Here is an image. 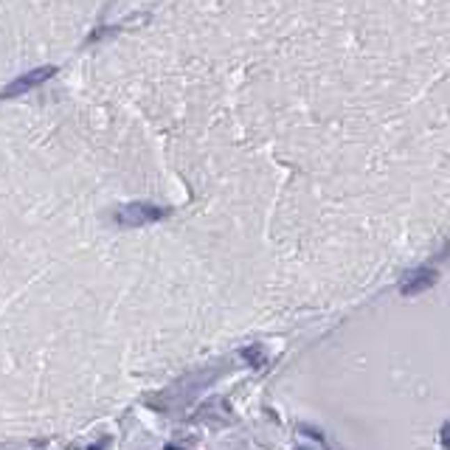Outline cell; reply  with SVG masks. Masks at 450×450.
Listing matches in <instances>:
<instances>
[{
  "label": "cell",
  "mask_w": 450,
  "mask_h": 450,
  "mask_svg": "<svg viewBox=\"0 0 450 450\" xmlns=\"http://www.w3.org/2000/svg\"><path fill=\"white\" fill-rule=\"evenodd\" d=\"M169 214H172V208H161L155 203H127L113 214V219L118 225H124V228H141V225L158 222V219H164Z\"/></svg>",
  "instance_id": "cell-1"
},
{
  "label": "cell",
  "mask_w": 450,
  "mask_h": 450,
  "mask_svg": "<svg viewBox=\"0 0 450 450\" xmlns=\"http://www.w3.org/2000/svg\"><path fill=\"white\" fill-rule=\"evenodd\" d=\"M54 73H56V68H54V65L34 68V70L23 73V77H17L15 82H9L3 91H0V99H15V96H20V93H29L31 88H37V85H42L45 79H51Z\"/></svg>",
  "instance_id": "cell-2"
},
{
  "label": "cell",
  "mask_w": 450,
  "mask_h": 450,
  "mask_svg": "<svg viewBox=\"0 0 450 450\" xmlns=\"http://www.w3.org/2000/svg\"><path fill=\"white\" fill-rule=\"evenodd\" d=\"M433 284H436V270L433 267H417L400 281V293L403 295H419Z\"/></svg>",
  "instance_id": "cell-3"
},
{
  "label": "cell",
  "mask_w": 450,
  "mask_h": 450,
  "mask_svg": "<svg viewBox=\"0 0 450 450\" xmlns=\"http://www.w3.org/2000/svg\"><path fill=\"white\" fill-rule=\"evenodd\" d=\"M242 357H248V360H254V366L256 368H262L265 366V355H262V349H242Z\"/></svg>",
  "instance_id": "cell-4"
}]
</instances>
